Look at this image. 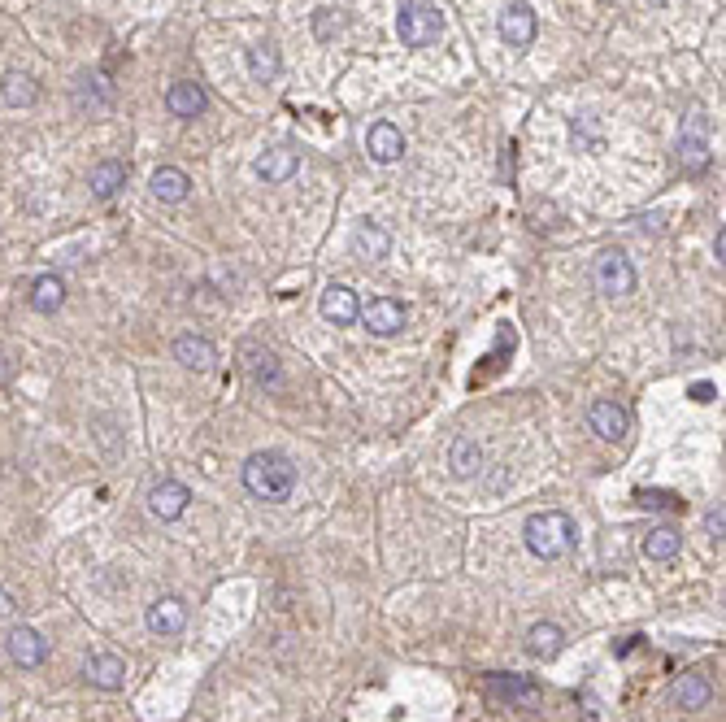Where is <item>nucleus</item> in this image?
I'll return each mask as SVG.
<instances>
[{"label": "nucleus", "mask_w": 726, "mask_h": 722, "mask_svg": "<svg viewBox=\"0 0 726 722\" xmlns=\"http://www.w3.org/2000/svg\"><path fill=\"white\" fill-rule=\"evenodd\" d=\"M527 549L535 557H544V562H557V557H566L574 544H579V527H574V518L566 509H544V514H531L527 527Z\"/></svg>", "instance_id": "obj_1"}, {"label": "nucleus", "mask_w": 726, "mask_h": 722, "mask_svg": "<svg viewBox=\"0 0 726 722\" xmlns=\"http://www.w3.org/2000/svg\"><path fill=\"white\" fill-rule=\"evenodd\" d=\"M244 488L253 492L257 501L279 505L296 488V470H292V462H287L283 453H253L244 462Z\"/></svg>", "instance_id": "obj_2"}, {"label": "nucleus", "mask_w": 726, "mask_h": 722, "mask_svg": "<svg viewBox=\"0 0 726 722\" xmlns=\"http://www.w3.org/2000/svg\"><path fill=\"white\" fill-rule=\"evenodd\" d=\"M440 31L444 18L431 0H405L400 5V40H405V48H427L440 40Z\"/></svg>", "instance_id": "obj_3"}, {"label": "nucleus", "mask_w": 726, "mask_h": 722, "mask_svg": "<svg viewBox=\"0 0 726 722\" xmlns=\"http://www.w3.org/2000/svg\"><path fill=\"white\" fill-rule=\"evenodd\" d=\"M596 283L605 296H631L635 292V266L622 248H605L596 257Z\"/></svg>", "instance_id": "obj_4"}, {"label": "nucleus", "mask_w": 726, "mask_h": 722, "mask_svg": "<svg viewBox=\"0 0 726 722\" xmlns=\"http://www.w3.org/2000/svg\"><path fill=\"white\" fill-rule=\"evenodd\" d=\"M187 505H192V492H187V483H179V479H161L148 488V514L161 518V522L183 518Z\"/></svg>", "instance_id": "obj_5"}, {"label": "nucleus", "mask_w": 726, "mask_h": 722, "mask_svg": "<svg viewBox=\"0 0 726 722\" xmlns=\"http://www.w3.org/2000/svg\"><path fill=\"white\" fill-rule=\"evenodd\" d=\"M5 653H9V662H14V666L35 670V666L48 662V640L35 627H14L5 636Z\"/></svg>", "instance_id": "obj_6"}, {"label": "nucleus", "mask_w": 726, "mask_h": 722, "mask_svg": "<svg viewBox=\"0 0 726 722\" xmlns=\"http://www.w3.org/2000/svg\"><path fill=\"white\" fill-rule=\"evenodd\" d=\"M535 31H540V18H535L531 5H522V0H509L505 14H500V40L509 48H527L535 40Z\"/></svg>", "instance_id": "obj_7"}, {"label": "nucleus", "mask_w": 726, "mask_h": 722, "mask_svg": "<svg viewBox=\"0 0 726 722\" xmlns=\"http://www.w3.org/2000/svg\"><path fill=\"white\" fill-rule=\"evenodd\" d=\"M83 679L100 692H118L122 683H127V662H122L118 653H92L83 662Z\"/></svg>", "instance_id": "obj_8"}, {"label": "nucleus", "mask_w": 726, "mask_h": 722, "mask_svg": "<svg viewBox=\"0 0 726 722\" xmlns=\"http://www.w3.org/2000/svg\"><path fill=\"white\" fill-rule=\"evenodd\" d=\"M587 422H592V431L609 444L627 440V431H631V414L618 401H596L592 409H587Z\"/></svg>", "instance_id": "obj_9"}, {"label": "nucleus", "mask_w": 726, "mask_h": 722, "mask_svg": "<svg viewBox=\"0 0 726 722\" xmlns=\"http://www.w3.org/2000/svg\"><path fill=\"white\" fill-rule=\"evenodd\" d=\"M144 622H148L153 636H179V631L187 627V605L179 601V596H157V601L148 605Z\"/></svg>", "instance_id": "obj_10"}, {"label": "nucleus", "mask_w": 726, "mask_h": 722, "mask_svg": "<svg viewBox=\"0 0 726 722\" xmlns=\"http://www.w3.org/2000/svg\"><path fill=\"white\" fill-rule=\"evenodd\" d=\"M679 161H683V170L687 174H700L709 166V140H705V114H692V122H687V131H683V140H679Z\"/></svg>", "instance_id": "obj_11"}, {"label": "nucleus", "mask_w": 726, "mask_h": 722, "mask_svg": "<svg viewBox=\"0 0 726 722\" xmlns=\"http://www.w3.org/2000/svg\"><path fill=\"white\" fill-rule=\"evenodd\" d=\"M253 170H257V179H266V183H287L300 170V153L296 148H287V144L266 148V153L253 161Z\"/></svg>", "instance_id": "obj_12"}, {"label": "nucleus", "mask_w": 726, "mask_h": 722, "mask_svg": "<svg viewBox=\"0 0 726 722\" xmlns=\"http://www.w3.org/2000/svg\"><path fill=\"white\" fill-rule=\"evenodd\" d=\"M357 318L370 327V335H396L405 327V305L392 301V296H379V301H370Z\"/></svg>", "instance_id": "obj_13"}, {"label": "nucleus", "mask_w": 726, "mask_h": 722, "mask_svg": "<svg viewBox=\"0 0 726 722\" xmlns=\"http://www.w3.org/2000/svg\"><path fill=\"white\" fill-rule=\"evenodd\" d=\"M366 153L379 161V166H392V161L405 157V135H400L392 122H374L366 131Z\"/></svg>", "instance_id": "obj_14"}, {"label": "nucleus", "mask_w": 726, "mask_h": 722, "mask_svg": "<svg viewBox=\"0 0 726 722\" xmlns=\"http://www.w3.org/2000/svg\"><path fill=\"white\" fill-rule=\"evenodd\" d=\"M318 309H322V318H327V322H335V327H348V322H357V314H361L357 292L344 288V283H331V288L322 292Z\"/></svg>", "instance_id": "obj_15"}, {"label": "nucleus", "mask_w": 726, "mask_h": 722, "mask_svg": "<svg viewBox=\"0 0 726 722\" xmlns=\"http://www.w3.org/2000/svg\"><path fill=\"white\" fill-rule=\"evenodd\" d=\"M670 696H674V705H679V709L696 714V709H705V705L713 701V683L700 675V670H692V675H679V679H674Z\"/></svg>", "instance_id": "obj_16"}, {"label": "nucleus", "mask_w": 726, "mask_h": 722, "mask_svg": "<svg viewBox=\"0 0 726 722\" xmlns=\"http://www.w3.org/2000/svg\"><path fill=\"white\" fill-rule=\"evenodd\" d=\"M205 87L200 83H192V79H179V83H170V92H166V109L174 118H196V114H205Z\"/></svg>", "instance_id": "obj_17"}, {"label": "nucleus", "mask_w": 726, "mask_h": 722, "mask_svg": "<svg viewBox=\"0 0 726 722\" xmlns=\"http://www.w3.org/2000/svg\"><path fill=\"white\" fill-rule=\"evenodd\" d=\"M87 188H92V196H100V201H109V196H118L122 188H127V166L122 161H96L92 174H87Z\"/></svg>", "instance_id": "obj_18"}, {"label": "nucleus", "mask_w": 726, "mask_h": 722, "mask_svg": "<svg viewBox=\"0 0 726 722\" xmlns=\"http://www.w3.org/2000/svg\"><path fill=\"white\" fill-rule=\"evenodd\" d=\"M148 188H153V196L157 201H166V205H179V201H187V192H192V179L179 170V166H161V170H153V179H148Z\"/></svg>", "instance_id": "obj_19"}, {"label": "nucleus", "mask_w": 726, "mask_h": 722, "mask_svg": "<svg viewBox=\"0 0 726 722\" xmlns=\"http://www.w3.org/2000/svg\"><path fill=\"white\" fill-rule=\"evenodd\" d=\"M174 357H179L187 370H214V361H218L214 344H209L205 335H179V340H174Z\"/></svg>", "instance_id": "obj_20"}, {"label": "nucleus", "mask_w": 726, "mask_h": 722, "mask_svg": "<svg viewBox=\"0 0 726 722\" xmlns=\"http://www.w3.org/2000/svg\"><path fill=\"white\" fill-rule=\"evenodd\" d=\"M240 357H244V370H248V379L253 383H279V357L270 353V348H261V344H244L240 348Z\"/></svg>", "instance_id": "obj_21"}, {"label": "nucleus", "mask_w": 726, "mask_h": 722, "mask_svg": "<svg viewBox=\"0 0 726 722\" xmlns=\"http://www.w3.org/2000/svg\"><path fill=\"white\" fill-rule=\"evenodd\" d=\"M561 644H566V631L557 627V622H535V627L527 631V653L531 657H557L561 653Z\"/></svg>", "instance_id": "obj_22"}, {"label": "nucleus", "mask_w": 726, "mask_h": 722, "mask_svg": "<svg viewBox=\"0 0 726 722\" xmlns=\"http://www.w3.org/2000/svg\"><path fill=\"white\" fill-rule=\"evenodd\" d=\"M683 553V535L674 527H657L644 535V557L648 562H674V557Z\"/></svg>", "instance_id": "obj_23"}, {"label": "nucleus", "mask_w": 726, "mask_h": 722, "mask_svg": "<svg viewBox=\"0 0 726 722\" xmlns=\"http://www.w3.org/2000/svg\"><path fill=\"white\" fill-rule=\"evenodd\" d=\"M448 466H453L457 479H470L483 470V448L470 440V435H457L453 440V453H448Z\"/></svg>", "instance_id": "obj_24"}, {"label": "nucleus", "mask_w": 726, "mask_h": 722, "mask_svg": "<svg viewBox=\"0 0 726 722\" xmlns=\"http://www.w3.org/2000/svg\"><path fill=\"white\" fill-rule=\"evenodd\" d=\"M353 248L361 261H383L387 248H392V235H387L383 227H374V222H361L357 235H353Z\"/></svg>", "instance_id": "obj_25"}, {"label": "nucleus", "mask_w": 726, "mask_h": 722, "mask_svg": "<svg viewBox=\"0 0 726 722\" xmlns=\"http://www.w3.org/2000/svg\"><path fill=\"white\" fill-rule=\"evenodd\" d=\"M61 301H66V283L57 275H40L31 283V309L35 314H57Z\"/></svg>", "instance_id": "obj_26"}, {"label": "nucleus", "mask_w": 726, "mask_h": 722, "mask_svg": "<svg viewBox=\"0 0 726 722\" xmlns=\"http://www.w3.org/2000/svg\"><path fill=\"white\" fill-rule=\"evenodd\" d=\"M487 692L500 696V701H509V705L513 701L527 705V701H535V696H540V688H535L531 679H518V675H492V679H487Z\"/></svg>", "instance_id": "obj_27"}, {"label": "nucleus", "mask_w": 726, "mask_h": 722, "mask_svg": "<svg viewBox=\"0 0 726 722\" xmlns=\"http://www.w3.org/2000/svg\"><path fill=\"white\" fill-rule=\"evenodd\" d=\"M0 96H5V105H14V109H22V105H35V79L31 74H22V70H9L5 74V83H0Z\"/></svg>", "instance_id": "obj_28"}, {"label": "nucleus", "mask_w": 726, "mask_h": 722, "mask_svg": "<svg viewBox=\"0 0 726 722\" xmlns=\"http://www.w3.org/2000/svg\"><path fill=\"white\" fill-rule=\"evenodd\" d=\"M248 70H253L257 83H270L279 74V48L274 44H253L248 48Z\"/></svg>", "instance_id": "obj_29"}, {"label": "nucleus", "mask_w": 726, "mask_h": 722, "mask_svg": "<svg viewBox=\"0 0 726 722\" xmlns=\"http://www.w3.org/2000/svg\"><path fill=\"white\" fill-rule=\"evenodd\" d=\"M344 27V18L335 14V9H318V18H314V31H318V40H331L335 31Z\"/></svg>", "instance_id": "obj_30"}, {"label": "nucleus", "mask_w": 726, "mask_h": 722, "mask_svg": "<svg viewBox=\"0 0 726 722\" xmlns=\"http://www.w3.org/2000/svg\"><path fill=\"white\" fill-rule=\"evenodd\" d=\"M640 505L644 509H679L683 501L674 492H640Z\"/></svg>", "instance_id": "obj_31"}, {"label": "nucleus", "mask_w": 726, "mask_h": 722, "mask_svg": "<svg viewBox=\"0 0 726 722\" xmlns=\"http://www.w3.org/2000/svg\"><path fill=\"white\" fill-rule=\"evenodd\" d=\"M14 614H18V596L9 588H0V622H9Z\"/></svg>", "instance_id": "obj_32"}, {"label": "nucleus", "mask_w": 726, "mask_h": 722, "mask_svg": "<svg viewBox=\"0 0 726 722\" xmlns=\"http://www.w3.org/2000/svg\"><path fill=\"white\" fill-rule=\"evenodd\" d=\"M705 527H709V535H713V540H722V527H726V518H722V505H718V509H709V514H705Z\"/></svg>", "instance_id": "obj_33"}, {"label": "nucleus", "mask_w": 726, "mask_h": 722, "mask_svg": "<svg viewBox=\"0 0 726 722\" xmlns=\"http://www.w3.org/2000/svg\"><path fill=\"white\" fill-rule=\"evenodd\" d=\"M713 253H718V266L726 261V231H718V240H713Z\"/></svg>", "instance_id": "obj_34"}, {"label": "nucleus", "mask_w": 726, "mask_h": 722, "mask_svg": "<svg viewBox=\"0 0 726 722\" xmlns=\"http://www.w3.org/2000/svg\"><path fill=\"white\" fill-rule=\"evenodd\" d=\"M692 396H696V401H713V388H709V383H696Z\"/></svg>", "instance_id": "obj_35"}]
</instances>
